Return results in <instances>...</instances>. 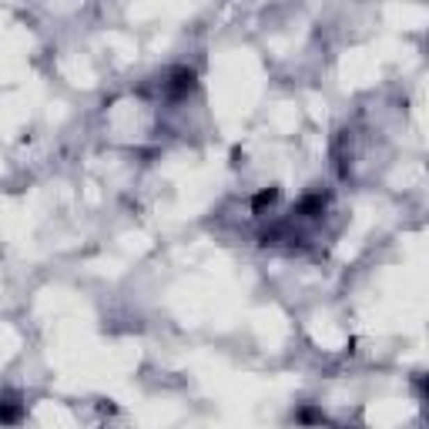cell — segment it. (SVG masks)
<instances>
[{"label": "cell", "mask_w": 429, "mask_h": 429, "mask_svg": "<svg viewBox=\"0 0 429 429\" xmlns=\"http://www.w3.org/2000/svg\"><path fill=\"white\" fill-rule=\"evenodd\" d=\"M17 419H20L17 399H0V423H17Z\"/></svg>", "instance_id": "cell-1"}]
</instances>
